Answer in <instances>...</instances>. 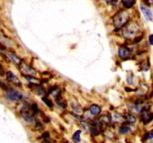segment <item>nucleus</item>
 <instances>
[{"mask_svg": "<svg viewBox=\"0 0 153 143\" xmlns=\"http://www.w3.org/2000/svg\"><path fill=\"white\" fill-rule=\"evenodd\" d=\"M20 69L22 70L23 72H25L26 74L28 75V76H31V75H35L36 74V72L32 68H31L30 66H27V65L24 64L23 66H20Z\"/></svg>", "mask_w": 153, "mask_h": 143, "instance_id": "7", "label": "nucleus"}, {"mask_svg": "<svg viewBox=\"0 0 153 143\" xmlns=\"http://www.w3.org/2000/svg\"><path fill=\"white\" fill-rule=\"evenodd\" d=\"M7 55L9 58L10 59V60L13 61L15 64L17 65H20L21 64V60L18 58L17 56H16L15 54H13L11 52H7Z\"/></svg>", "mask_w": 153, "mask_h": 143, "instance_id": "11", "label": "nucleus"}, {"mask_svg": "<svg viewBox=\"0 0 153 143\" xmlns=\"http://www.w3.org/2000/svg\"><path fill=\"white\" fill-rule=\"evenodd\" d=\"M123 4L125 8H132L134 4V0H123Z\"/></svg>", "mask_w": 153, "mask_h": 143, "instance_id": "16", "label": "nucleus"}, {"mask_svg": "<svg viewBox=\"0 0 153 143\" xmlns=\"http://www.w3.org/2000/svg\"><path fill=\"white\" fill-rule=\"evenodd\" d=\"M105 2H108V3H110V2H111V4H115V2H117V0H105Z\"/></svg>", "mask_w": 153, "mask_h": 143, "instance_id": "25", "label": "nucleus"}, {"mask_svg": "<svg viewBox=\"0 0 153 143\" xmlns=\"http://www.w3.org/2000/svg\"><path fill=\"white\" fill-rule=\"evenodd\" d=\"M42 143H51V142H50L48 141V140H44V141Z\"/></svg>", "mask_w": 153, "mask_h": 143, "instance_id": "26", "label": "nucleus"}, {"mask_svg": "<svg viewBox=\"0 0 153 143\" xmlns=\"http://www.w3.org/2000/svg\"><path fill=\"white\" fill-rule=\"evenodd\" d=\"M130 131V128L128 125H125V124H123L119 128V131H120V133H122V134H125V133H127L129 131Z\"/></svg>", "mask_w": 153, "mask_h": 143, "instance_id": "15", "label": "nucleus"}, {"mask_svg": "<svg viewBox=\"0 0 153 143\" xmlns=\"http://www.w3.org/2000/svg\"><path fill=\"white\" fill-rule=\"evenodd\" d=\"M139 27L138 25L136 23H131L129 24H126L125 25L123 31V34L126 38H131V37H134L138 32Z\"/></svg>", "mask_w": 153, "mask_h": 143, "instance_id": "2", "label": "nucleus"}, {"mask_svg": "<svg viewBox=\"0 0 153 143\" xmlns=\"http://www.w3.org/2000/svg\"><path fill=\"white\" fill-rule=\"evenodd\" d=\"M99 122L103 124H109L111 122V118L107 115H102L99 117Z\"/></svg>", "mask_w": 153, "mask_h": 143, "instance_id": "12", "label": "nucleus"}, {"mask_svg": "<svg viewBox=\"0 0 153 143\" xmlns=\"http://www.w3.org/2000/svg\"><path fill=\"white\" fill-rule=\"evenodd\" d=\"M143 39V37H137V38L134 39V43H139L141 40Z\"/></svg>", "mask_w": 153, "mask_h": 143, "instance_id": "24", "label": "nucleus"}, {"mask_svg": "<svg viewBox=\"0 0 153 143\" xmlns=\"http://www.w3.org/2000/svg\"><path fill=\"white\" fill-rule=\"evenodd\" d=\"M152 138H153V130L152 131H150L149 133H147V134L146 135V140H152Z\"/></svg>", "mask_w": 153, "mask_h": 143, "instance_id": "22", "label": "nucleus"}, {"mask_svg": "<svg viewBox=\"0 0 153 143\" xmlns=\"http://www.w3.org/2000/svg\"><path fill=\"white\" fill-rule=\"evenodd\" d=\"M90 111L93 116H98L101 113V108L98 105L92 104L90 107Z\"/></svg>", "mask_w": 153, "mask_h": 143, "instance_id": "9", "label": "nucleus"}, {"mask_svg": "<svg viewBox=\"0 0 153 143\" xmlns=\"http://www.w3.org/2000/svg\"><path fill=\"white\" fill-rule=\"evenodd\" d=\"M35 91L37 92V93L39 95H44L45 93V89L44 88L42 87V86L37 85L36 86V87H35Z\"/></svg>", "mask_w": 153, "mask_h": 143, "instance_id": "20", "label": "nucleus"}, {"mask_svg": "<svg viewBox=\"0 0 153 143\" xmlns=\"http://www.w3.org/2000/svg\"><path fill=\"white\" fill-rule=\"evenodd\" d=\"M129 20V14L126 11H120L115 14L113 18L114 25L115 28H120L127 24Z\"/></svg>", "mask_w": 153, "mask_h": 143, "instance_id": "1", "label": "nucleus"}, {"mask_svg": "<svg viewBox=\"0 0 153 143\" xmlns=\"http://www.w3.org/2000/svg\"><path fill=\"white\" fill-rule=\"evenodd\" d=\"M55 102L61 108L64 109L66 107V101H65L63 99V98L60 95L55 98Z\"/></svg>", "mask_w": 153, "mask_h": 143, "instance_id": "10", "label": "nucleus"}, {"mask_svg": "<svg viewBox=\"0 0 153 143\" xmlns=\"http://www.w3.org/2000/svg\"><path fill=\"white\" fill-rule=\"evenodd\" d=\"M42 101H44V103L49 107H53V104H52V101H51L49 98H48L47 97H42Z\"/></svg>", "mask_w": 153, "mask_h": 143, "instance_id": "19", "label": "nucleus"}, {"mask_svg": "<svg viewBox=\"0 0 153 143\" xmlns=\"http://www.w3.org/2000/svg\"><path fill=\"white\" fill-rule=\"evenodd\" d=\"M6 96L10 101H19L22 98V94L14 89H9L7 90Z\"/></svg>", "mask_w": 153, "mask_h": 143, "instance_id": "4", "label": "nucleus"}, {"mask_svg": "<svg viewBox=\"0 0 153 143\" xmlns=\"http://www.w3.org/2000/svg\"><path fill=\"white\" fill-rule=\"evenodd\" d=\"M81 133H82V131H80V130H78V131H75V133L73 134V142L75 143H79L81 141Z\"/></svg>", "mask_w": 153, "mask_h": 143, "instance_id": "14", "label": "nucleus"}, {"mask_svg": "<svg viewBox=\"0 0 153 143\" xmlns=\"http://www.w3.org/2000/svg\"><path fill=\"white\" fill-rule=\"evenodd\" d=\"M153 119V113H150L147 110H143V113L141 115V120L143 121L144 124H148Z\"/></svg>", "mask_w": 153, "mask_h": 143, "instance_id": "5", "label": "nucleus"}, {"mask_svg": "<svg viewBox=\"0 0 153 143\" xmlns=\"http://www.w3.org/2000/svg\"><path fill=\"white\" fill-rule=\"evenodd\" d=\"M6 76H7L8 80L10 81V82H12V81H14L15 80H17L16 76L14 75V74L12 72H10V71L8 72L7 74H6Z\"/></svg>", "mask_w": 153, "mask_h": 143, "instance_id": "18", "label": "nucleus"}, {"mask_svg": "<svg viewBox=\"0 0 153 143\" xmlns=\"http://www.w3.org/2000/svg\"><path fill=\"white\" fill-rule=\"evenodd\" d=\"M149 41H150V43L153 45V34H151L149 37Z\"/></svg>", "mask_w": 153, "mask_h": 143, "instance_id": "23", "label": "nucleus"}, {"mask_svg": "<svg viewBox=\"0 0 153 143\" xmlns=\"http://www.w3.org/2000/svg\"><path fill=\"white\" fill-rule=\"evenodd\" d=\"M118 54L120 58H127L130 56V51L126 47H120L118 50Z\"/></svg>", "mask_w": 153, "mask_h": 143, "instance_id": "8", "label": "nucleus"}, {"mask_svg": "<svg viewBox=\"0 0 153 143\" xmlns=\"http://www.w3.org/2000/svg\"><path fill=\"white\" fill-rule=\"evenodd\" d=\"M124 119L129 122V124H134L136 122V118L133 115L130 113H125L124 115Z\"/></svg>", "mask_w": 153, "mask_h": 143, "instance_id": "13", "label": "nucleus"}, {"mask_svg": "<svg viewBox=\"0 0 153 143\" xmlns=\"http://www.w3.org/2000/svg\"><path fill=\"white\" fill-rule=\"evenodd\" d=\"M34 112L31 110H29L28 107H23L20 111V113L22 117H23V119H24L26 122H29V123H31L32 122H34L35 120V117H34Z\"/></svg>", "mask_w": 153, "mask_h": 143, "instance_id": "3", "label": "nucleus"}, {"mask_svg": "<svg viewBox=\"0 0 153 143\" xmlns=\"http://www.w3.org/2000/svg\"><path fill=\"white\" fill-rule=\"evenodd\" d=\"M152 1V5H153V0H151Z\"/></svg>", "mask_w": 153, "mask_h": 143, "instance_id": "27", "label": "nucleus"}, {"mask_svg": "<svg viewBox=\"0 0 153 143\" xmlns=\"http://www.w3.org/2000/svg\"><path fill=\"white\" fill-rule=\"evenodd\" d=\"M141 9L146 19L149 21H152V12L150 9L148 8H146V6H143V5H141Z\"/></svg>", "mask_w": 153, "mask_h": 143, "instance_id": "6", "label": "nucleus"}, {"mask_svg": "<svg viewBox=\"0 0 153 143\" xmlns=\"http://www.w3.org/2000/svg\"><path fill=\"white\" fill-rule=\"evenodd\" d=\"M31 110L34 112V113H37L39 110L38 107H37V105L36 104H31Z\"/></svg>", "mask_w": 153, "mask_h": 143, "instance_id": "21", "label": "nucleus"}, {"mask_svg": "<svg viewBox=\"0 0 153 143\" xmlns=\"http://www.w3.org/2000/svg\"><path fill=\"white\" fill-rule=\"evenodd\" d=\"M50 93L54 96L55 98H56L57 96H58L60 95V89H58L57 87H54L50 89Z\"/></svg>", "mask_w": 153, "mask_h": 143, "instance_id": "17", "label": "nucleus"}]
</instances>
